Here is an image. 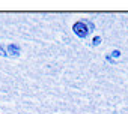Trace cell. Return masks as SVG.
Segmentation results:
<instances>
[{
    "mask_svg": "<svg viewBox=\"0 0 128 114\" xmlns=\"http://www.w3.org/2000/svg\"><path fill=\"white\" fill-rule=\"evenodd\" d=\"M74 32H76L78 36H82V38H84V36L88 35V29H86V26H84L83 23H77V24L74 26Z\"/></svg>",
    "mask_w": 128,
    "mask_h": 114,
    "instance_id": "obj_1",
    "label": "cell"
}]
</instances>
